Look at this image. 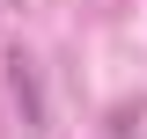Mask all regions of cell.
Returning a JSON list of instances; mask_svg holds the SVG:
<instances>
[{
    "mask_svg": "<svg viewBox=\"0 0 147 139\" xmlns=\"http://www.w3.org/2000/svg\"><path fill=\"white\" fill-rule=\"evenodd\" d=\"M7 88H15V103L30 110V124H44V110H37V88H30V59L7 51Z\"/></svg>",
    "mask_w": 147,
    "mask_h": 139,
    "instance_id": "6da1fadb",
    "label": "cell"
}]
</instances>
